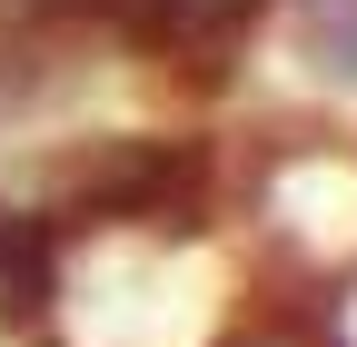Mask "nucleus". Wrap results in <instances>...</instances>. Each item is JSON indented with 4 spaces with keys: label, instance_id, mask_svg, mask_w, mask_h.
Segmentation results:
<instances>
[{
    "label": "nucleus",
    "instance_id": "nucleus-1",
    "mask_svg": "<svg viewBox=\"0 0 357 347\" xmlns=\"http://www.w3.org/2000/svg\"><path fill=\"white\" fill-rule=\"evenodd\" d=\"M199 149L189 139H109L100 159L70 179V219H189V189H199Z\"/></svg>",
    "mask_w": 357,
    "mask_h": 347
},
{
    "label": "nucleus",
    "instance_id": "nucleus-2",
    "mask_svg": "<svg viewBox=\"0 0 357 347\" xmlns=\"http://www.w3.org/2000/svg\"><path fill=\"white\" fill-rule=\"evenodd\" d=\"M50 308V229L0 208V318H40Z\"/></svg>",
    "mask_w": 357,
    "mask_h": 347
},
{
    "label": "nucleus",
    "instance_id": "nucleus-3",
    "mask_svg": "<svg viewBox=\"0 0 357 347\" xmlns=\"http://www.w3.org/2000/svg\"><path fill=\"white\" fill-rule=\"evenodd\" d=\"M298 40L318 60V79L357 90V0H298Z\"/></svg>",
    "mask_w": 357,
    "mask_h": 347
}]
</instances>
